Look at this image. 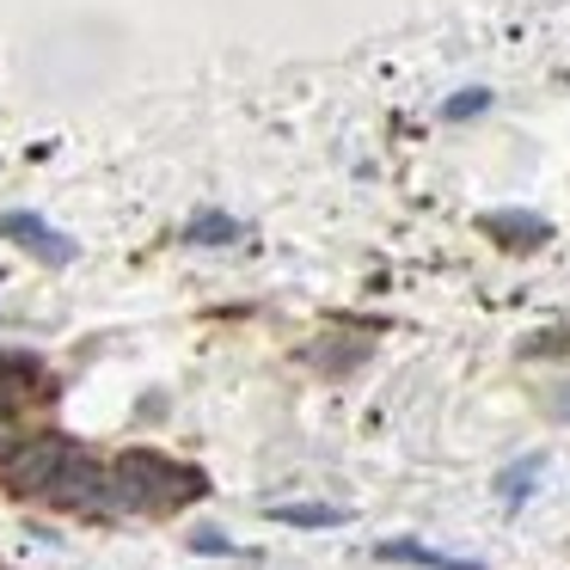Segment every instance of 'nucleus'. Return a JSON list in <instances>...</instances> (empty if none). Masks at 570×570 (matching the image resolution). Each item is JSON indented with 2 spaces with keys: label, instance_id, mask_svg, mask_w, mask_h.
<instances>
[{
  "label": "nucleus",
  "instance_id": "obj_13",
  "mask_svg": "<svg viewBox=\"0 0 570 570\" xmlns=\"http://www.w3.org/2000/svg\"><path fill=\"white\" fill-rule=\"evenodd\" d=\"M552 350H570V332H540L521 344V356H552Z\"/></svg>",
  "mask_w": 570,
  "mask_h": 570
},
{
  "label": "nucleus",
  "instance_id": "obj_7",
  "mask_svg": "<svg viewBox=\"0 0 570 570\" xmlns=\"http://www.w3.org/2000/svg\"><path fill=\"white\" fill-rule=\"evenodd\" d=\"M381 558H399V564H423V570H484L479 558H448V552H430L417 540H386Z\"/></svg>",
  "mask_w": 570,
  "mask_h": 570
},
{
  "label": "nucleus",
  "instance_id": "obj_2",
  "mask_svg": "<svg viewBox=\"0 0 570 570\" xmlns=\"http://www.w3.org/2000/svg\"><path fill=\"white\" fill-rule=\"evenodd\" d=\"M68 448H75V442H62V435H31V442H19L13 454L0 460L7 491H13V497H43L56 484V472H62Z\"/></svg>",
  "mask_w": 570,
  "mask_h": 570
},
{
  "label": "nucleus",
  "instance_id": "obj_10",
  "mask_svg": "<svg viewBox=\"0 0 570 570\" xmlns=\"http://www.w3.org/2000/svg\"><path fill=\"white\" fill-rule=\"evenodd\" d=\"M234 239H239L234 215H197V222L185 227V246H234Z\"/></svg>",
  "mask_w": 570,
  "mask_h": 570
},
{
  "label": "nucleus",
  "instance_id": "obj_14",
  "mask_svg": "<svg viewBox=\"0 0 570 570\" xmlns=\"http://www.w3.org/2000/svg\"><path fill=\"white\" fill-rule=\"evenodd\" d=\"M13 448H19V423H13V417H0V460L13 454Z\"/></svg>",
  "mask_w": 570,
  "mask_h": 570
},
{
  "label": "nucleus",
  "instance_id": "obj_8",
  "mask_svg": "<svg viewBox=\"0 0 570 570\" xmlns=\"http://www.w3.org/2000/svg\"><path fill=\"white\" fill-rule=\"evenodd\" d=\"M271 515L288 521V528H344L350 509H337V503H271Z\"/></svg>",
  "mask_w": 570,
  "mask_h": 570
},
{
  "label": "nucleus",
  "instance_id": "obj_12",
  "mask_svg": "<svg viewBox=\"0 0 570 570\" xmlns=\"http://www.w3.org/2000/svg\"><path fill=\"white\" fill-rule=\"evenodd\" d=\"M484 105H491V92H484V87H472V92H454V99H448V117H479Z\"/></svg>",
  "mask_w": 570,
  "mask_h": 570
},
{
  "label": "nucleus",
  "instance_id": "obj_11",
  "mask_svg": "<svg viewBox=\"0 0 570 570\" xmlns=\"http://www.w3.org/2000/svg\"><path fill=\"white\" fill-rule=\"evenodd\" d=\"M190 552H203V558H227V552H234V540H227L222 528H197V533H190Z\"/></svg>",
  "mask_w": 570,
  "mask_h": 570
},
{
  "label": "nucleus",
  "instance_id": "obj_9",
  "mask_svg": "<svg viewBox=\"0 0 570 570\" xmlns=\"http://www.w3.org/2000/svg\"><path fill=\"white\" fill-rule=\"evenodd\" d=\"M540 472H546V454H528L521 466H503V472H497V491H503V503H509V509L528 503L533 484H540Z\"/></svg>",
  "mask_w": 570,
  "mask_h": 570
},
{
  "label": "nucleus",
  "instance_id": "obj_15",
  "mask_svg": "<svg viewBox=\"0 0 570 570\" xmlns=\"http://www.w3.org/2000/svg\"><path fill=\"white\" fill-rule=\"evenodd\" d=\"M552 417H558V423H570V381L558 386V399H552Z\"/></svg>",
  "mask_w": 570,
  "mask_h": 570
},
{
  "label": "nucleus",
  "instance_id": "obj_6",
  "mask_svg": "<svg viewBox=\"0 0 570 570\" xmlns=\"http://www.w3.org/2000/svg\"><path fill=\"white\" fill-rule=\"evenodd\" d=\"M484 234L503 239V246H515V252H528V246H546L552 227H546L540 215H484Z\"/></svg>",
  "mask_w": 570,
  "mask_h": 570
},
{
  "label": "nucleus",
  "instance_id": "obj_5",
  "mask_svg": "<svg viewBox=\"0 0 570 570\" xmlns=\"http://www.w3.org/2000/svg\"><path fill=\"white\" fill-rule=\"evenodd\" d=\"M38 368L31 362H13V356H0V417H13V411H26L31 399H38Z\"/></svg>",
  "mask_w": 570,
  "mask_h": 570
},
{
  "label": "nucleus",
  "instance_id": "obj_1",
  "mask_svg": "<svg viewBox=\"0 0 570 570\" xmlns=\"http://www.w3.org/2000/svg\"><path fill=\"white\" fill-rule=\"evenodd\" d=\"M190 497H203V472L148 454V448H129L117 466H105V509H117V515H166Z\"/></svg>",
  "mask_w": 570,
  "mask_h": 570
},
{
  "label": "nucleus",
  "instance_id": "obj_4",
  "mask_svg": "<svg viewBox=\"0 0 570 570\" xmlns=\"http://www.w3.org/2000/svg\"><path fill=\"white\" fill-rule=\"evenodd\" d=\"M0 234L7 239H19V246L31 252V258H43V264H75L80 258V246L68 234H56L43 215H26V209H13V215H0Z\"/></svg>",
  "mask_w": 570,
  "mask_h": 570
},
{
  "label": "nucleus",
  "instance_id": "obj_3",
  "mask_svg": "<svg viewBox=\"0 0 570 570\" xmlns=\"http://www.w3.org/2000/svg\"><path fill=\"white\" fill-rule=\"evenodd\" d=\"M43 497L56 509H75V515H105V466L92 454H80V448H68L62 472H56V484Z\"/></svg>",
  "mask_w": 570,
  "mask_h": 570
}]
</instances>
